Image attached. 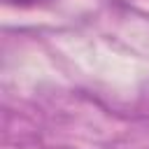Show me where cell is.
Segmentation results:
<instances>
[{
  "label": "cell",
  "instance_id": "1",
  "mask_svg": "<svg viewBox=\"0 0 149 149\" xmlns=\"http://www.w3.org/2000/svg\"><path fill=\"white\" fill-rule=\"evenodd\" d=\"M9 5H19V7H30V5H37L42 0H7Z\"/></svg>",
  "mask_w": 149,
  "mask_h": 149
}]
</instances>
